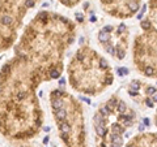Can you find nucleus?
<instances>
[{
	"instance_id": "2",
	"label": "nucleus",
	"mask_w": 157,
	"mask_h": 147,
	"mask_svg": "<svg viewBox=\"0 0 157 147\" xmlns=\"http://www.w3.org/2000/svg\"><path fill=\"white\" fill-rule=\"evenodd\" d=\"M67 74L69 87L88 96H97L114 83L111 65L89 44L76 49L67 65Z\"/></svg>"
},
{
	"instance_id": "4",
	"label": "nucleus",
	"mask_w": 157,
	"mask_h": 147,
	"mask_svg": "<svg viewBox=\"0 0 157 147\" xmlns=\"http://www.w3.org/2000/svg\"><path fill=\"white\" fill-rule=\"evenodd\" d=\"M50 108L60 141L65 147H89L83 104L63 89L50 91Z\"/></svg>"
},
{
	"instance_id": "13",
	"label": "nucleus",
	"mask_w": 157,
	"mask_h": 147,
	"mask_svg": "<svg viewBox=\"0 0 157 147\" xmlns=\"http://www.w3.org/2000/svg\"><path fill=\"white\" fill-rule=\"evenodd\" d=\"M153 123H154V125H156V128H157V111H156V113H154V117H153Z\"/></svg>"
},
{
	"instance_id": "5",
	"label": "nucleus",
	"mask_w": 157,
	"mask_h": 147,
	"mask_svg": "<svg viewBox=\"0 0 157 147\" xmlns=\"http://www.w3.org/2000/svg\"><path fill=\"white\" fill-rule=\"evenodd\" d=\"M41 0H0V53L19 38L24 20Z\"/></svg>"
},
{
	"instance_id": "3",
	"label": "nucleus",
	"mask_w": 157,
	"mask_h": 147,
	"mask_svg": "<svg viewBox=\"0 0 157 147\" xmlns=\"http://www.w3.org/2000/svg\"><path fill=\"white\" fill-rule=\"evenodd\" d=\"M138 113L123 99L113 94L93 116L96 147H122L124 135L135 126Z\"/></svg>"
},
{
	"instance_id": "7",
	"label": "nucleus",
	"mask_w": 157,
	"mask_h": 147,
	"mask_svg": "<svg viewBox=\"0 0 157 147\" xmlns=\"http://www.w3.org/2000/svg\"><path fill=\"white\" fill-rule=\"evenodd\" d=\"M98 44L115 60H123L130 49V29L126 24L106 25L98 30Z\"/></svg>"
},
{
	"instance_id": "14",
	"label": "nucleus",
	"mask_w": 157,
	"mask_h": 147,
	"mask_svg": "<svg viewBox=\"0 0 157 147\" xmlns=\"http://www.w3.org/2000/svg\"><path fill=\"white\" fill-rule=\"evenodd\" d=\"M20 147H31V146H28V144H22V146H20Z\"/></svg>"
},
{
	"instance_id": "11",
	"label": "nucleus",
	"mask_w": 157,
	"mask_h": 147,
	"mask_svg": "<svg viewBox=\"0 0 157 147\" xmlns=\"http://www.w3.org/2000/svg\"><path fill=\"white\" fill-rule=\"evenodd\" d=\"M140 26H157V0H148V12Z\"/></svg>"
},
{
	"instance_id": "9",
	"label": "nucleus",
	"mask_w": 157,
	"mask_h": 147,
	"mask_svg": "<svg viewBox=\"0 0 157 147\" xmlns=\"http://www.w3.org/2000/svg\"><path fill=\"white\" fill-rule=\"evenodd\" d=\"M126 90L130 98L140 107L144 105L147 108H153L157 103V87L149 83L142 82L140 80H132L126 85Z\"/></svg>"
},
{
	"instance_id": "12",
	"label": "nucleus",
	"mask_w": 157,
	"mask_h": 147,
	"mask_svg": "<svg viewBox=\"0 0 157 147\" xmlns=\"http://www.w3.org/2000/svg\"><path fill=\"white\" fill-rule=\"evenodd\" d=\"M58 1L62 4V5L67 7V8H73V7H76L77 4L80 3L81 0H58Z\"/></svg>"
},
{
	"instance_id": "1",
	"label": "nucleus",
	"mask_w": 157,
	"mask_h": 147,
	"mask_svg": "<svg viewBox=\"0 0 157 147\" xmlns=\"http://www.w3.org/2000/svg\"><path fill=\"white\" fill-rule=\"evenodd\" d=\"M75 39V22L52 11H41L26 25L13 56L0 68V135L29 141L41 133L43 111L37 91L43 82L60 78Z\"/></svg>"
},
{
	"instance_id": "6",
	"label": "nucleus",
	"mask_w": 157,
	"mask_h": 147,
	"mask_svg": "<svg viewBox=\"0 0 157 147\" xmlns=\"http://www.w3.org/2000/svg\"><path fill=\"white\" fill-rule=\"evenodd\" d=\"M132 43V61L136 71L157 80V26H140Z\"/></svg>"
},
{
	"instance_id": "10",
	"label": "nucleus",
	"mask_w": 157,
	"mask_h": 147,
	"mask_svg": "<svg viewBox=\"0 0 157 147\" xmlns=\"http://www.w3.org/2000/svg\"><path fill=\"white\" fill-rule=\"evenodd\" d=\"M124 147H157V133L144 132L134 135Z\"/></svg>"
},
{
	"instance_id": "8",
	"label": "nucleus",
	"mask_w": 157,
	"mask_h": 147,
	"mask_svg": "<svg viewBox=\"0 0 157 147\" xmlns=\"http://www.w3.org/2000/svg\"><path fill=\"white\" fill-rule=\"evenodd\" d=\"M101 9L113 18L130 20L138 15L142 0H100Z\"/></svg>"
}]
</instances>
